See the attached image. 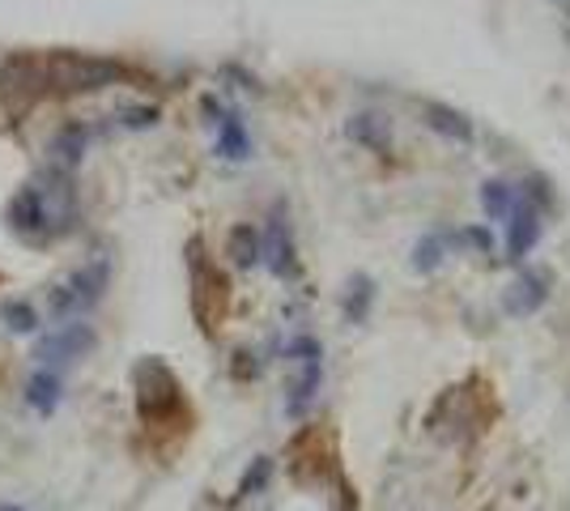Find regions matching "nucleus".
I'll return each mask as SVG.
<instances>
[{
	"instance_id": "obj_1",
	"label": "nucleus",
	"mask_w": 570,
	"mask_h": 511,
	"mask_svg": "<svg viewBox=\"0 0 570 511\" xmlns=\"http://www.w3.org/2000/svg\"><path fill=\"white\" fill-rule=\"evenodd\" d=\"M128 77V65H119L116 56H90V51H35V81L39 98L48 95H90L102 86H116Z\"/></svg>"
},
{
	"instance_id": "obj_2",
	"label": "nucleus",
	"mask_w": 570,
	"mask_h": 511,
	"mask_svg": "<svg viewBox=\"0 0 570 511\" xmlns=\"http://www.w3.org/2000/svg\"><path fill=\"white\" fill-rule=\"evenodd\" d=\"M132 389H137V410H141L145 426H167L170 417L184 410V389L163 358H141L132 371Z\"/></svg>"
},
{
	"instance_id": "obj_3",
	"label": "nucleus",
	"mask_w": 570,
	"mask_h": 511,
	"mask_svg": "<svg viewBox=\"0 0 570 511\" xmlns=\"http://www.w3.org/2000/svg\"><path fill=\"white\" fill-rule=\"evenodd\" d=\"M102 286H107V265H102V261L86 265L81 273H72L69 286L56 291V298H51L56 316H69V312H81V307H95L98 298H102Z\"/></svg>"
},
{
	"instance_id": "obj_4",
	"label": "nucleus",
	"mask_w": 570,
	"mask_h": 511,
	"mask_svg": "<svg viewBox=\"0 0 570 511\" xmlns=\"http://www.w3.org/2000/svg\"><path fill=\"white\" fill-rule=\"evenodd\" d=\"M95 350V328L90 324H65L60 333L39 341V358L43 363H69V358H81Z\"/></svg>"
},
{
	"instance_id": "obj_5",
	"label": "nucleus",
	"mask_w": 570,
	"mask_h": 511,
	"mask_svg": "<svg viewBox=\"0 0 570 511\" xmlns=\"http://www.w3.org/2000/svg\"><path fill=\"white\" fill-rule=\"evenodd\" d=\"M511 235H507V247H511V256L520 261V256H528L532 247H537V239H541V218H537V209L532 205H511Z\"/></svg>"
},
{
	"instance_id": "obj_6",
	"label": "nucleus",
	"mask_w": 570,
	"mask_h": 511,
	"mask_svg": "<svg viewBox=\"0 0 570 511\" xmlns=\"http://www.w3.org/2000/svg\"><path fill=\"white\" fill-rule=\"evenodd\" d=\"M9 222H13V230H22V235L43 230V222H48L43 193H39V188H22V193L13 196V205H9Z\"/></svg>"
},
{
	"instance_id": "obj_7",
	"label": "nucleus",
	"mask_w": 570,
	"mask_h": 511,
	"mask_svg": "<svg viewBox=\"0 0 570 511\" xmlns=\"http://www.w3.org/2000/svg\"><path fill=\"white\" fill-rule=\"evenodd\" d=\"M422 116H426V124L434 128V132H443V137H452V141H469V137H473V124H469V116H460L455 107L426 102V107H422Z\"/></svg>"
},
{
	"instance_id": "obj_8",
	"label": "nucleus",
	"mask_w": 570,
	"mask_h": 511,
	"mask_svg": "<svg viewBox=\"0 0 570 511\" xmlns=\"http://www.w3.org/2000/svg\"><path fill=\"white\" fill-rule=\"evenodd\" d=\"M230 261H235L238 268H252L256 261H261V239H256V230H252V226L230 230Z\"/></svg>"
},
{
	"instance_id": "obj_9",
	"label": "nucleus",
	"mask_w": 570,
	"mask_h": 511,
	"mask_svg": "<svg viewBox=\"0 0 570 511\" xmlns=\"http://www.w3.org/2000/svg\"><path fill=\"white\" fill-rule=\"evenodd\" d=\"M56 401H60V380H56L51 371H39V375L30 380V405L43 410V414H51Z\"/></svg>"
},
{
	"instance_id": "obj_10",
	"label": "nucleus",
	"mask_w": 570,
	"mask_h": 511,
	"mask_svg": "<svg viewBox=\"0 0 570 511\" xmlns=\"http://www.w3.org/2000/svg\"><path fill=\"white\" fill-rule=\"evenodd\" d=\"M481 205H485L490 218H507V214H511V188H507L502 179H490V184L481 188Z\"/></svg>"
},
{
	"instance_id": "obj_11",
	"label": "nucleus",
	"mask_w": 570,
	"mask_h": 511,
	"mask_svg": "<svg viewBox=\"0 0 570 511\" xmlns=\"http://www.w3.org/2000/svg\"><path fill=\"white\" fill-rule=\"evenodd\" d=\"M0 316L9 320V328H13V333H35V328H39V316H35V307H30V303H4V307H0Z\"/></svg>"
},
{
	"instance_id": "obj_12",
	"label": "nucleus",
	"mask_w": 570,
	"mask_h": 511,
	"mask_svg": "<svg viewBox=\"0 0 570 511\" xmlns=\"http://www.w3.org/2000/svg\"><path fill=\"white\" fill-rule=\"evenodd\" d=\"M350 137H357V141H366V146H375V149L387 146V137H380V120H375V116H357V120L350 124Z\"/></svg>"
},
{
	"instance_id": "obj_13",
	"label": "nucleus",
	"mask_w": 570,
	"mask_h": 511,
	"mask_svg": "<svg viewBox=\"0 0 570 511\" xmlns=\"http://www.w3.org/2000/svg\"><path fill=\"white\" fill-rule=\"evenodd\" d=\"M222 154H226V158H243V154H247V137H243V128H238L235 120L222 124Z\"/></svg>"
},
{
	"instance_id": "obj_14",
	"label": "nucleus",
	"mask_w": 570,
	"mask_h": 511,
	"mask_svg": "<svg viewBox=\"0 0 570 511\" xmlns=\"http://www.w3.org/2000/svg\"><path fill=\"white\" fill-rule=\"evenodd\" d=\"M413 265H417V268H434V265H439V239H426V244H417V256H413Z\"/></svg>"
},
{
	"instance_id": "obj_15",
	"label": "nucleus",
	"mask_w": 570,
	"mask_h": 511,
	"mask_svg": "<svg viewBox=\"0 0 570 511\" xmlns=\"http://www.w3.org/2000/svg\"><path fill=\"white\" fill-rule=\"evenodd\" d=\"M0 511H22V508H13V503H0Z\"/></svg>"
}]
</instances>
